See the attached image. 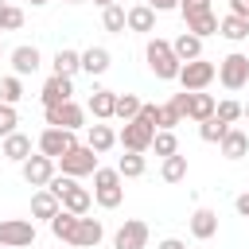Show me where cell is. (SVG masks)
<instances>
[{"label":"cell","mask_w":249,"mask_h":249,"mask_svg":"<svg viewBox=\"0 0 249 249\" xmlns=\"http://www.w3.org/2000/svg\"><path fill=\"white\" fill-rule=\"evenodd\" d=\"M175 124H183V117H179L171 105H160V109H156V128H175Z\"/></svg>","instance_id":"cell-39"},{"label":"cell","mask_w":249,"mask_h":249,"mask_svg":"<svg viewBox=\"0 0 249 249\" xmlns=\"http://www.w3.org/2000/svg\"><path fill=\"white\" fill-rule=\"evenodd\" d=\"M78 218H82V214H70V210H62V206H58V214L51 218V233H54L58 241H74V230H78Z\"/></svg>","instance_id":"cell-22"},{"label":"cell","mask_w":249,"mask_h":249,"mask_svg":"<svg viewBox=\"0 0 249 249\" xmlns=\"http://www.w3.org/2000/svg\"><path fill=\"white\" fill-rule=\"evenodd\" d=\"M218 144H222V156H226V160H245V156H249V132H245V128H233V124H230Z\"/></svg>","instance_id":"cell-15"},{"label":"cell","mask_w":249,"mask_h":249,"mask_svg":"<svg viewBox=\"0 0 249 249\" xmlns=\"http://www.w3.org/2000/svg\"><path fill=\"white\" fill-rule=\"evenodd\" d=\"M93 4H97V8H109V4H117V0H93Z\"/></svg>","instance_id":"cell-47"},{"label":"cell","mask_w":249,"mask_h":249,"mask_svg":"<svg viewBox=\"0 0 249 249\" xmlns=\"http://www.w3.org/2000/svg\"><path fill=\"white\" fill-rule=\"evenodd\" d=\"M113 105H117V93H113V89H93V93H89V113H93L97 121H109V117H113Z\"/></svg>","instance_id":"cell-24"},{"label":"cell","mask_w":249,"mask_h":249,"mask_svg":"<svg viewBox=\"0 0 249 249\" xmlns=\"http://www.w3.org/2000/svg\"><path fill=\"white\" fill-rule=\"evenodd\" d=\"M214 78H218V66H214V62H206V58H191V62L179 66V78H175V82H179L183 89L195 93V89H206Z\"/></svg>","instance_id":"cell-5"},{"label":"cell","mask_w":249,"mask_h":249,"mask_svg":"<svg viewBox=\"0 0 249 249\" xmlns=\"http://www.w3.org/2000/svg\"><path fill=\"white\" fill-rule=\"evenodd\" d=\"M0 54H4V43H0Z\"/></svg>","instance_id":"cell-52"},{"label":"cell","mask_w":249,"mask_h":249,"mask_svg":"<svg viewBox=\"0 0 249 249\" xmlns=\"http://www.w3.org/2000/svg\"><path fill=\"white\" fill-rule=\"evenodd\" d=\"M218 82L226 89H245L249 86V58L245 54H226L218 62Z\"/></svg>","instance_id":"cell-8"},{"label":"cell","mask_w":249,"mask_h":249,"mask_svg":"<svg viewBox=\"0 0 249 249\" xmlns=\"http://www.w3.org/2000/svg\"><path fill=\"white\" fill-rule=\"evenodd\" d=\"M214 105H218V101H214L210 93H202V89H195V93H191V109H187V117L202 124L206 117H214Z\"/></svg>","instance_id":"cell-27"},{"label":"cell","mask_w":249,"mask_h":249,"mask_svg":"<svg viewBox=\"0 0 249 249\" xmlns=\"http://www.w3.org/2000/svg\"><path fill=\"white\" fill-rule=\"evenodd\" d=\"M101 23H105V31H124V8L121 4L101 8Z\"/></svg>","instance_id":"cell-36"},{"label":"cell","mask_w":249,"mask_h":249,"mask_svg":"<svg viewBox=\"0 0 249 249\" xmlns=\"http://www.w3.org/2000/svg\"><path fill=\"white\" fill-rule=\"evenodd\" d=\"M226 128H230L226 121H218V117H206V121L198 124V136H202L206 144H218V140L226 136Z\"/></svg>","instance_id":"cell-35"},{"label":"cell","mask_w":249,"mask_h":249,"mask_svg":"<svg viewBox=\"0 0 249 249\" xmlns=\"http://www.w3.org/2000/svg\"><path fill=\"white\" fill-rule=\"evenodd\" d=\"M117 171H121V179H140V175L148 171L144 152H124V156L117 160Z\"/></svg>","instance_id":"cell-28"},{"label":"cell","mask_w":249,"mask_h":249,"mask_svg":"<svg viewBox=\"0 0 249 249\" xmlns=\"http://www.w3.org/2000/svg\"><path fill=\"white\" fill-rule=\"evenodd\" d=\"M86 144H89L97 156H105V152L117 144V132H113L109 124H89V136H86Z\"/></svg>","instance_id":"cell-25"},{"label":"cell","mask_w":249,"mask_h":249,"mask_svg":"<svg viewBox=\"0 0 249 249\" xmlns=\"http://www.w3.org/2000/svg\"><path fill=\"white\" fill-rule=\"evenodd\" d=\"M230 12L241 16V19H249V0H230Z\"/></svg>","instance_id":"cell-43"},{"label":"cell","mask_w":249,"mask_h":249,"mask_svg":"<svg viewBox=\"0 0 249 249\" xmlns=\"http://www.w3.org/2000/svg\"><path fill=\"white\" fill-rule=\"evenodd\" d=\"M0 4H4V0H0Z\"/></svg>","instance_id":"cell-53"},{"label":"cell","mask_w":249,"mask_h":249,"mask_svg":"<svg viewBox=\"0 0 249 249\" xmlns=\"http://www.w3.org/2000/svg\"><path fill=\"white\" fill-rule=\"evenodd\" d=\"M124 27H128V31L148 35V31H156V12H152L148 4H136V8H128V12H124Z\"/></svg>","instance_id":"cell-16"},{"label":"cell","mask_w":249,"mask_h":249,"mask_svg":"<svg viewBox=\"0 0 249 249\" xmlns=\"http://www.w3.org/2000/svg\"><path fill=\"white\" fill-rule=\"evenodd\" d=\"M70 93H74V82H70L66 74H51V78L43 82V89H39L43 109H47V105H58V101H70Z\"/></svg>","instance_id":"cell-13"},{"label":"cell","mask_w":249,"mask_h":249,"mask_svg":"<svg viewBox=\"0 0 249 249\" xmlns=\"http://www.w3.org/2000/svg\"><path fill=\"white\" fill-rule=\"evenodd\" d=\"M74 144H78V136H74V128H51V124H47V128L39 132V144H35V148H39L43 156H51V160H58V156H62V152H70Z\"/></svg>","instance_id":"cell-9"},{"label":"cell","mask_w":249,"mask_h":249,"mask_svg":"<svg viewBox=\"0 0 249 249\" xmlns=\"http://www.w3.org/2000/svg\"><path fill=\"white\" fill-rule=\"evenodd\" d=\"M187 31H191V35H198V39L218 35V16H214V12H198V16H191V19H187Z\"/></svg>","instance_id":"cell-29"},{"label":"cell","mask_w":249,"mask_h":249,"mask_svg":"<svg viewBox=\"0 0 249 249\" xmlns=\"http://www.w3.org/2000/svg\"><path fill=\"white\" fill-rule=\"evenodd\" d=\"M31 214L51 222V218L58 214V195H54V191H47V187H39V191L31 195Z\"/></svg>","instance_id":"cell-20"},{"label":"cell","mask_w":249,"mask_h":249,"mask_svg":"<svg viewBox=\"0 0 249 249\" xmlns=\"http://www.w3.org/2000/svg\"><path fill=\"white\" fill-rule=\"evenodd\" d=\"M101 237H105V226H101L97 218H86V214H82L70 245H78V249H97V245H101Z\"/></svg>","instance_id":"cell-14"},{"label":"cell","mask_w":249,"mask_h":249,"mask_svg":"<svg viewBox=\"0 0 249 249\" xmlns=\"http://www.w3.org/2000/svg\"><path fill=\"white\" fill-rule=\"evenodd\" d=\"M148 8L152 12H171V8H179V0H148Z\"/></svg>","instance_id":"cell-44"},{"label":"cell","mask_w":249,"mask_h":249,"mask_svg":"<svg viewBox=\"0 0 249 249\" xmlns=\"http://www.w3.org/2000/svg\"><path fill=\"white\" fill-rule=\"evenodd\" d=\"M16 124H19V113H16V105H4V101H0V140H4L8 132H16Z\"/></svg>","instance_id":"cell-38"},{"label":"cell","mask_w":249,"mask_h":249,"mask_svg":"<svg viewBox=\"0 0 249 249\" xmlns=\"http://www.w3.org/2000/svg\"><path fill=\"white\" fill-rule=\"evenodd\" d=\"M19 97H23V82H19V74L0 78V101H4V105H16Z\"/></svg>","instance_id":"cell-34"},{"label":"cell","mask_w":249,"mask_h":249,"mask_svg":"<svg viewBox=\"0 0 249 249\" xmlns=\"http://www.w3.org/2000/svg\"><path fill=\"white\" fill-rule=\"evenodd\" d=\"M78 70H82V54H78V51H66V47H62V51L54 54V74H66V78H74Z\"/></svg>","instance_id":"cell-31"},{"label":"cell","mask_w":249,"mask_h":249,"mask_svg":"<svg viewBox=\"0 0 249 249\" xmlns=\"http://www.w3.org/2000/svg\"><path fill=\"white\" fill-rule=\"evenodd\" d=\"M171 51H175V58H179V62L202 58V39H198V35H191V31H183V35L171 43Z\"/></svg>","instance_id":"cell-21"},{"label":"cell","mask_w":249,"mask_h":249,"mask_svg":"<svg viewBox=\"0 0 249 249\" xmlns=\"http://www.w3.org/2000/svg\"><path fill=\"white\" fill-rule=\"evenodd\" d=\"M113 249H148V222H140V218H128V222L117 230V237H113Z\"/></svg>","instance_id":"cell-11"},{"label":"cell","mask_w":249,"mask_h":249,"mask_svg":"<svg viewBox=\"0 0 249 249\" xmlns=\"http://www.w3.org/2000/svg\"><path fill=\"white\" fill-rule=\"evenodd\" d=\"M19 175H23L27 187H47V183L54 179V160L43 156V152H35V156H27V160L19 163Z\"/></svg>","instance_id":"cell-10"},{"label":"cell","mask_w":249,"mask_h":249,"mask_svg":"<svg viewBox=\"0 0 249 249\" xmlns=\"http://www.w3.org/2000/svg\"><path fill=\"white\" fill-rule=\"evenodd\" d=\"M43 4H51V0H31V8H43Z\"/></svg>","instance_id":"cell-48"},{"label":"cell","mask_w":249,"mask_h":249,"mask_svg":"<svg viewBox=\"0 0 249 249\" xmlns=\"http://www.w3.org/2000/svg\"><path fill=\"white\" fill-rule=\"evenodd\" d=\"M43 117H47V124L51 128H82V121H86V109L70 97V101H58V105H47L43 109Z\"/></svg>","instance_id":"cell-7"},{"label":"cell","mask_w":249,"mask_h":249,"mask_svg":"<svg viewBox=\"0 0 249 249\" xmlns=\"http://www.w3.org/2000/svg\"><path fill=\"white\" fill-rule=\"evenodd\" d=\"M140 97L136 93H117V105H113V117H121V121H132L136 113H140Z\"/></svg>","instance_id":"cell-32"},{"label":"cell","mask_w":249,"mask_h":249,"mask_svg":"<svg viewBox=\"0 0 249 249\" xmlns=\"http://www.w3.org/2000/svg\"><path fill=\"white\" fill-rule=\"evenodd\" d=\"M214 117H218V121H226V124H233V121L241 117V105H237L233 97H226V101H218V105H214Z\"/></svg>","instance_id":"cell-37"},{"label":"cell","mask_w":249,"mask_h":249,"mask_svg":"<svg viewBox=\"0 0 249 249\" xmlns=\"http://www.w3.org/2000/svg\"><path fill=\"white\" fill-rule=\"evenodd\" d=\"M245 58H249V54H245Z\"/></svg>","instance_id":"cell-54"},{"label":"cell","mask_w":249,"mask_h":249,"mask_svg":"<svg viewBox=\"0 0 249 249\" xmlns=\"http://www.w3.org/2000/svg\"><path fill=\"white\" fill-rule=\"evenodd\" d=\"M19 27H23V8L4 4V31H19Z\"/></svg>","instance_id":"cell-40"},{"label":"cell","mask_w":249,"mask_h":249,"mask_svg":"<svg viewBox=\"0 0 249 249\" xmlns=\"http://www.w3.org/2000/svg\"><path fill=\"white\" fill-rule=\"evenodd\" d=\"M0 31H4V4H0Z\"/></svg>","instance_id":"cell-49"},{"label":"cell","mask_w":249,"mask_h":249,"mask_svg":"<svg viewBox=\"0 0 249 249\" xmlns=\"http://www.w3.org/2000/svg\"><path fill=\"white\" fill-rule=\"evenodd\" d=\"M144 58H148V70H152L156 78H163V82H175V78H179V66H183V62L175 58V51H171L167 39H148Z\"/></svg>","instance_id":"cell-2"},{"label":"cell","mask_w":249,"mask_h":249,"mask_svg":"<svg viewBox=\"0 0 249 249\" xmlns=\"http://www.w3.org/2000/svg\"><path fill=\"white\" fill-rule=\"evenodd\" d=\"M8 58H12V70H16L19 78H23V74H35V70H39V51H35V47H27V43H23V47H16V51H12Z\"/></svg>","instance_id":"cell-19"},{"label":"cell","mask_w":249,"mask_h":249,"mask_svg":"<svg viewBox=\"0 0 249 249\" xmlns=\"http://www.w3.org/2000/svg\"><path fill=\"white\" fill-rule=\"evenodd\" d=\"M54 163L62 167V175L82 179V175H93V171H97V152H93L89 144H74V148H70V152H62Z\"/></svg>","instance_id":"cell-3"},{"label":"cell","mask_w":249,"mask_h":249,"mask_svg":"<svg viewBox=\"0 0 249 249\" xmlns=\"http://www.w3.org/2000/svg\"><path fill=\"white\" fill-rule=\"evenodd\" d=\"M241 117H245V121H249V105H241Z\"/></svg>","instance_id":"cell-50"},{"label":"cell","mask_w":249,"mask_h":249,"mask_svg":"<svg viewBox=\"0 0 249 249\" xmlns=\"http://www.w3.org/2000/svg\"><path fill=\"white\" fill-rule=\"evenodd\" d=\"M70 4H82V0H70Z\"/></svg>","instance_id":"cell-51"},{"label":"cell","mask_w":249,"mask_h":249,"mask_svg":"<svg viewBox=\"0 0 249 249\" xmlns=\"http://www.w3.org/2000/svg\"><path fill=\"white\" fill-rule=\"evenodd\" d=\"M191 233H195L198 241H210V237L218 233V214H214V210H206V206H202V210H195V214H191Z\"/></svg>","instance_id":"cell-18"},{"label":"cell","mask_w":249,"mask_h":249,"mask_svg":"<svg viewBox=\"0 0 249 249\" xmlns=\"http://www.w3.org/2000/svg\"><path fill=\"white\" fill-rule=\"evenodd\" d=\"M233 206H237V214H241V218H249V195H237V202H233Z\"/></svg>","instance_id":"cell-45"},{"label":"cell","mask_w":249,"mask_h":249,"mask_svg":"<svg viewBox=\"0 0 249 249\" xmlns=\"http://www.w3.org/2000/svg\"><path fill=\"white\" fill-rule=\"evenodd\" d=\"M179 12H183V19H191L198 12H210V0H179Z\"/></svg>","instance_id":"cell-41"},{"label":"cell","mask_w":249,"mask_h":249,"mask_svg":"<svg viewBox=\"0 0 249 249\" xmlns=\"http://www.w3.org/2000/svg\"><path fill=\"white\" fill-rule=\"evenodd\" d=\"M156 249H187V245H183V241H179V237H163V241H160V245H156Z\"/></svg>","instance_id":"cell-46"},{"label":"cell","mask_w":249,"mask_h":249,"mask_svg":"<svg viewBox=\"0 0 249 249\" xmlns=\"http://www.w3.org/2000/svg\"><path fill=\"white\" fill-rule=\"evenodd\" d=\"M218 35H226L230 43H241V39H249V19H241V16H226V19H218Z\"/></svg>","instance_id":"cell-23"},{"label":"cell","mask_w":249,"mask_h":249,"mask_svg":"<svg viewBox=\"0 0 249 249\" xmlns=\"http://www.w3.org/2000/svg\"><path fill=\"white\" fill-rule=\"evenodd\" d=\"M160 175H163V183H183L187 179V156H163V167H160Z\"/></svg>","instance_id":"cell-30"},{"label":"cell","mask_w":249,"mask_h":249,"mask_svg":"<svg viewBox=\"0 0 249 249\" xmlns=\"http://www.w3.org/2000/svg\"><path fill=\"white\" fill-rule=\"evenodd\" d=\"M0 152H4V160H12V163H23V160L31 156V136H23V132H8Z\"/></svg>","instance_id":"cell-17"},{"label":"cell","mask_w":249,"mask_h":249,"mask_svg":"<svg viewBox=\"0 0 249 249\" xmlns=\"http://www.w3.org/2000/svg\"><path fill=\"white\" fill-rule=\"evenodd\" d=\"M152 136H156V124L144 121V117H132V121H124V128L117 132V144H121L124 152H148V148H152Z\"/></svg>","instance_id":"cell-4"},{"label":"cell","mask_w":249,"mask_h":249,"mask_svg":"<svg viewBox=\"0 0 249 249\" xmlns=\"http://www.w3.org/2000/svg\"><path fill=\"white\" fill-rule=\"evenodd\" d=\"M58 206L70 210V214H89V206H93V191L78 187V179H66V191L58 195Z\"/></svg>","instance_id":"cell-12"},{"label":"cell","mask_w":249,"mask_h":249,"mask_svg":"<svg viewBox=\"0 0 249 249\" xmlns=\"http://www.w3.org/2000/svg\"><path fill=\"white\" fill-rule=\"evenodd\" d=\"M179 117H187V109H191V89H183V93H171V101H167Z\"/></svg>","instance_id":"cell-42"},{"label":"cell","mask_w":249,"mask_h":249,"mask_svg":"<svg viewBox=\"0 0 249 249\" xmlns=\"http://www.w3.org/2000/svg\"><path fill=\"white\" fill-rule=\"evenodd\" d=\"M152 148H156V156H175V152H179V140H175V132H171V128H156Z\"/></svg>","instance_id":"cell-33"},{"label":"cell","mask_w":249,"mask_h":249,"mask_svg":"<svg viewBox=\"0 0 249 249\" xmlns=\"http://www.w3.org/2000/svg\"><path fill=\"white\" fill-rule=\"evenodd\" d=\"M82 70L93 78V74H105L109 70V51L105 47H89V51H82Z\"/></svg>","instance_id":"cell-26"},{"label":"cell","mask_w":249,"mask_h":249,"mask_svg":"<svg viewBox=\"0 0 249 249\" xmlns=\"http://www.w3.org/2000/svg\"><path fill=\"white\" fill-rule=\"evenodd\" d=\"M93 202L101 210H117L124 202V187H121V171L117 167H101L97 163V171H93Z\"/></svg>","instance_id":"cell-1"},{"label":"cell","mask_w":249,"mask_h":249,"mask_svg":"<svg viewBox=\"0 0 249 249\" xmlns=\"http://www.w3.org/2000/svg\"><path fill=\"white\" fill-rule=\"evenodd\" d=\"M0 245L4 249H27V245H35V222H27V218H4L0 222Z\"/></svg>","instance_id":"cell-6"}]
</instances>
